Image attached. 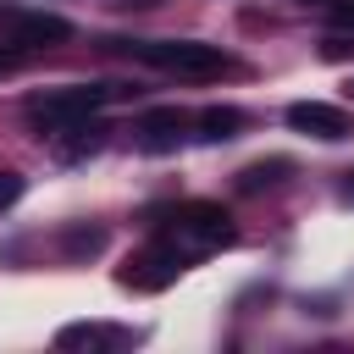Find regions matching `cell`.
<instances>
[{
	"mask_svg": "<svg viewBox=\"0 0 354 354\" xmlns=\"http://www.w3.org/2000/svg\"><path fill=\"white\" fill-rule=\"evenodd\" d=\"M122 50L133 61H144L155 72H177V77H221V72H238V61L221 44H205V39H127Z\"/></svg>",
	"mask_w": 354,
	"mask_h": 354,
	"instance_id": "6da1fadb",
	"label": "cell"
},
{
	"mask_svg": "<svg viewBox=\"0 0 354 354\" xmlns=\"http://www.w3.org/2000/svg\"><path fill=\"white\" fill-rule=\"evenodd\" d=\"M111 100H122L116 83H66V88H44V94L28 100V122H39L44 133H66V127L88 122V116H94L100 105H111Z\"/></svg>",
	"mask_w": 354,
	"mask_h": 354,
	"instance_id": "7a4b0ae2",
	"label": "cell"
},
{
	"mask_svg": "<svg viewBox=\"0 0 354 354\" xmlns=\"http://www.w3.org/2000/svg\"><path fill=\"white\" fill-rule=\"evenodd\" d=\"M171 232L183 243H194V249H221V243L238 238L232 216L216 199H183V205H171Z\"/></svg>",
	"mask_w": 354,
	"mask_h": 354,
	"instance_id": "3957f363",
	"label": "cell"
},
{
	"mask_svg": "<svg viewBox=\"0 0 354 354\" xmlns=\"http://www.w3.org/2000/svg\"><path fill=\"white\" fill-rule=\"evenodd\" d=\"M183 249H177V238L166 243V238H155L149 249H138L122 271H116V282L122 288H133V293H160V288H171L177 277H183Z\"/></svg>",
	"mask_w": 354,
	"mask_h": 354,
	"instance_id": "277c9868",
	"label": "cell"
},
{
	"mask_svg": "<svg viewBox=\"0 0 354 354\" xmlns=\"http://www.w3.org/2000/svg\"><path fill=\"white\" fill-rule=\"evenodd\" d=\"M282 116H288V127H293V133L321 138V144H337V138H348V133H354V116H348L343 105H332V100H293Z\"/></svg>",
	"mask_w": 354,
	"mask_h": 354,
	"instance_id": "5b68a950",
	"label": "cell"
},
{
	"mask_svg": "<svg viewBox=\"0 0 354 354\" xmlns=\"http://www.w3.org/2000/svg\"><path fill=\"white\" fill-rule=\"evenodd\" d=\"M66 39H72V22L55 17V11H22V17H11V44H17L22 55L55 50V44H66Z\"/></svg>",
	"mask_w": 354,
	"mask_h": 354,
	"instance_id": "8992f818",
	"label": "cell"
},
{
	"mask_svg": "<svg viewBox=\"0 0 354 354\" xmlns=\"http://www.w3.org/2000/svg\"><path fill=\"white\" fill-rule=\"evenodd\" d=\"M183 127H188V111H177V105H155V111L138 116V149L166 155V149H177Z\"/></svg>",
	"mask_w": 354,
	"mask_h": 354,
	"instance_id": "52a82bcc",
	"label": "cell"
},
{
	"mask_svg": "<svg viewBox=\"0 0 354 354\" xmlns=\"http://www.w3.org/2000/svg\"><path fill=\"white\" fill-rule=\"evenodd\" d=\"M194 127H199V138L227 144V138H238V133H243V111H238V105H205V111L194 116Z\"/></svg>",
	"mask_w": 354,
	"mask_h": 354,
	"instance_id": "ba28073f",
	"label": "cell"
},
{
	"mask_svg": "<svg viewBox=\"0 0 354 354\" xmlns=\"http://www.w3.org/2000/svg\"><path fill=\"white\" fill-rule=\"evenodd\" d=\"M288 171H293V160H288V155H266V160H254V166H243V171H238V188H243V194H260V188H277Z\"/></svg>",
	"mask_w": 354,
	"mask_h": 354,
	"instance_id": "9c48e42d",
	"label": "cell"
},
{
	"mask_svg": "<svg viewBox=\"0 0 354 354\" xmlns=\"http://www.w3.org/2000/svg\"><path fill=\"white\" fill-rule=\"evenodd\" d=\"M138 332H116V326H61L55 348H94V343H133Z\"/></svg>",
	"mask_w": 354,
	"mask_h": 354,
	"instance_id": "30bf717a",
	"label": "cell"
},
{
	"mask_svg": "<svg viewBox=\"0 0 354 354\" xmlns=\"http://www.w3.org/2000/svg\"><path fill=\"white\" fill-rule=\"evenodd\" d=\"M61 249H66L72 260L100 254V249H105V227H66V232H61Z\"/></svg>",
	"mask_w": 354,
	"mask_h": 354,
	"instance_id": "8fae6325",
	"label": "cell"
},
{
	"mask_svg": "<svg viewBox=\"0 0 354 354\" xmlns=\"http://www.w3.org/2000/svg\"><path fill=\"white\" fill-rule=\"evenodd\" d=\"M22 188H28L22 171H0V210H11V205L22 199Z\"/></svg>",
	"mask_w": 354,
	"mask_h": 354,
	"instance_id": "7c38bea8",
	"label": "cell"
},
{
	"mask_svg": "<svg viewBox=\"0 0 354 354\" xmlns=\"http://www.w3.org/2000/svg\"><path fill=\"white\" fill-rule=\"evenodd\" d=\"M326 22L343 28V33H354V0H326Z\"/></svg>",
	"mask_w": 354,
	"mask_h": 354,
	"instance_id": "4fadbf2b",
	"label": "cell"
},
{
	"mask_svg": "<svg viewBox=\"0 0 354 354\" xmlns=\"http://www.w3.org/2000/svg\"><path fill=\"white\" fill-rule=\"evenodd\" d=\"M321 55H326V61H348V55H354V39H343V33H326V39H321Z\"/></svg>",
	"mask_w": 354,
	"mask_h": 354,
	"instance_id": "5bb4252c",
	"label": "cell"
},
{
	"mask_svg": "<svg viewBox=\"0 0 354 354\" xmlns=\"http://www.w3.org/2000/svg\"><path fill=\"white\" fill-rule=\"evenodd\" d=\"M22 66V50H0V77H11Z\"/></svg>",
	"mask_w": 354,
	"mask_h": 354,
	"instance_id": "9a60e30c",
	"label": "cell"
},
{
	"mask_svg": "<svg viewBox=\"0 0 354 354\" xmlns=\"http://www.w3.org/2000/svg\"><path fill=\"white\" fill-rule=\"evenodd\" d=\"M343 194H348V199H354V171H348V183H343Z\"/></svg>",
	"mask_w": 354,
	"mask_h": 354,
	"instance_id": "2e32d148",
	"label": "cell"
}]
</instances>
